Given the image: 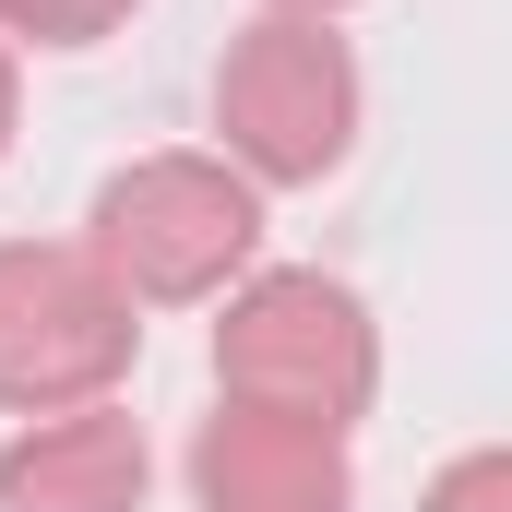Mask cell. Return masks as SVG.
<instances>
[{
    "label": "cell",
    "mask_w": 512,
    "mask_h": 512,
    "mask_svg": "<svg viewBox=\"0 0 512 512\" xmlns=\"http://www.w3.org/2000/svg\"><path fill=\"white\" fill-rule=\"evenodd\" d=\"M382 393V334L370 298L322 262H274L227 286L215 322V405H262V417H310V429H358Z\"/></svg>",
    "instance_id": "1"
},
{
    "label": "cell",
    "mask_w": 512,
    "mask_h": 512,
    "mask_svg": "<svg viewBox=\"0 0 512 512\" xmlns=\"http://www.w3.org/2000/svg\"><path fill=\"white\" fill-rule=\"evenodd\" d=\"M262 251V191L227 155H131L84 215V262L131 310H191L227 298Z\"/></svg>",
    "instance_id": "2"
},
{
    "label": "cell",
    "mask_w": 512,
    "mask_h": 512,
    "mask_svg": "<svg viewBox=\"0 0 512 512\" xmlns=\"http://www.w3.org/2000/svg\"><path fill=\"white\" fill-rule=\"evenodd\" d=\"M215 131L251 191H310L358 155V48L310 12H262L215 60Z\"/></svg>",
    "instance_id": "3"
},
{
    "label": "cell",
    "mask_w": 512,
    "mask_h": 512,
    "mask_svg": "<svg viewBox=\"0 0 512 512\" xmlns=\"http://www.w3.org/2000/svg\"><path fill=\"white\" fill-rule=\"evenodd\" d=\"M143 358V310L84 262V239H0V417L108 405Z\"/></svg>",
    "instance_id": "4"
},
{
    "label": "cell",
    "mask_w": 512,
    "mask_h": 512,
    "mask_svg": "<svg viewBox=\"0 0 512 512\" xmlns=\"http://www.w3.org/2000/svg\"><path fill=\"white\" fill-rule=\"evenodd\" d=\"M191 501L203 512H358L346 429L262 417V405H215V417L191 429Z\"/></svg>",
    "instance_id": "5"
},
{
    "label": "cell",
    "mask_w": 512,
    "mask_h": 512,
    "mask_svg": "<svg viewBox=\"0 0 512 512\" xmlns=\"http://www.w3.org/2000/svg\"><path fill=\"white\" fill-rule=\"evenodd\" d=\"M143 417L120 405H72V417H24L0 441V512H143Z\"/></svg>",
    "instance_id": "6"
},
{
    "label": "cell",
    "mask_w": 512,
    "mask_h": 512,
    "mask_svg": "<svg viewBox=\"0 0 512 512\" xmlns=\"http://www.w3.org/2000/svg\"><path fill=\"white\" fill-rule=\"evenodd\" d=\"M120 24H131V0H0V36H36V48H96Z\"/></svg>",
    "instance_id": "7"
},
{
    "label": "cell",
    "mask_w": 512,
    "mask_h": 512,
    "mask_svg": "<svg viewBox=\"0 0 512 512\" xmlns=\"http://www.w3.org/2000/svg\"><path fill=\"white\" fill-rule=\"evenodd\" d=\"M417 512H512V453L501 441H477V453H453L429 489H417Z\"/></svg>",
    "instance_id": "8"
},
{
    "label": "cell",
    "mask_w": 512,
    "mask_h": 512,
    "mask_svg": "<svg viewBox=\"0 0 512 512\" xmlns=\"http://www.w3.org/2000/svg\"><path fill=\"white\" fill-rule=\"evenodd\" d=\"M12 120H24V84H12V48H0V155H12Z\"/></svg>",
    "instance_id": "9"
},
{
    "label": "cell",
    "mask_w": 512,
    "mask_h": 512,
    "mask_svg": "<svg viewBox=\"0 0 512 512\" xmlns=\"http://www.w3.org/2000/svg\"><path fill=\"white\" fill-rule=\"evenodd\" d=\"M274 12H310V24H334V12H346V0H274Z\"/></svg>",
    "instance_id": "10"
}]
</instances>
